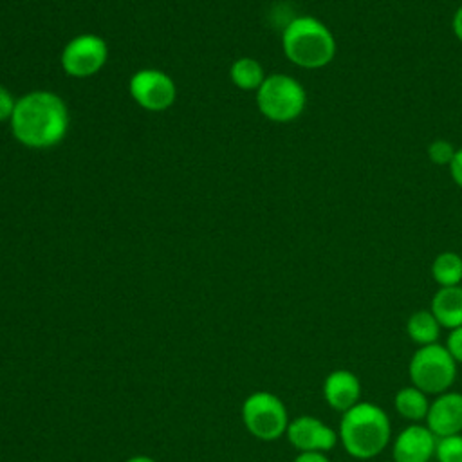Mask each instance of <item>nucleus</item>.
<instances>
[{
    "label": "nucleus",
    "mask_w": 462,
    "mask_h": 462,
    "mask_svg": "<svg viewBox=\"0 0 462 462\" xmlns=\"http://www.w3.org/2000/svg\"><path fill=\"white\" fill-rule=\"evenodd\" d=\"M9 121L13 135L23 146L51 148L69 130V110L58 94L32 90L16 101Z\"/></svg>",
    "instance_id": "nucleus-1"
},
{
    "label": "nucleus",
    "mask_w": 462,
    "mask_h": 462,
    "mask_svg": "<svg viewBox=\"0 0 462 462\" xmlns=\"http://www.w3.org/2000/svg\"><path fill=\"white\" fill-rule=\"evenodd\" d=\"M231 81L242 90H258L267 78L260 61L253 58H240L231 65Z\"/></svg>",
    "instance_id": "nucleus-17"
},
{
    "label": "nucleus",
    "mask_w": 462,
    "mask_h": 462,
    "mask_svg": "<svg viewBox=\"0 0 462 462\" xmlns=\"http://www.w3.org/2000/svg\"><path fill=\"white\" fill-rule=\"evenodd\" d=\"M440 323L437 318L431 314V310H417L408 318L406 323V332L413 343L419 346L437 343L440 336Z\"/></svg>",
    "instance_id": "nucleus-15"
},
{
    "label": "nucleus",
    "mask_w": 462,
    "mask_h": 462,
    "mask_svg": "<svg viewBox=\"0 0 462 462\" xmlns=\"http://www.w3.org/2000/svg\"><path fill=\"white\" fill-rule=\"evenodd\" d=\"M448 168H449V173H451V179L455 180V184L458 188H462V148H457L453 161L449 162Z\"/></svg>",
    "instance_id": "nucleus-22"
},
{
    "label": "nucleus",
    "mask_w": 462,
    "mask_h": 462,
    "mask_svg": "<svg viewBox=\"0 0 462 462\" xmlns=\"http://www.w3.org/2000/svg\"><path fill=\"white\" fill-rule=\"evenodd\" d=\"M411 384L426 395H440L451 388L457 377V361L449 350L439 343L424 345L415 350L410 359Z\"/></svg>",
    "instance_id": "nucleus-5"
},
{
    "label": "nucleus",
    "mask_w": 462,
    "mask_h": 462,
    "mask_svg": "<svg viewBox=\"0 0 462 462\" xmlns=\"http://www.w3.org/2000/svg\"><path fill=\"white\" fill-rule=\"evenodd\" d=\"M451 27H453V32H455L457 40L462 43V5L455 11V14H453V22H451Z\"/></svg>",
    "instance_id": "nucleus-24"
},
{
    "label": "nucleus",
    "mask_w": 462,
    "mask_h": 462,
    "mask_svg": "<svg viewBox=\"0 0 462 462\" xmlns=\"http://www.w3.org/2000/svg\"><path fill=\"white\" fill-rule=\"evenodd\" d=\"M426 426L437 439L462 433V393L444 392L430 402Z\"/></svg>",
    "instance_id": "nucleus-11"
},
{
    "label": "nucleus",
    "mask_w": 462,
    "mask_h": 462,
    "mask_svg": "<svg viewBox=\"0 0 462 462\" xmlns=\"http://www.w3.org/2000/svg\"><path fill=\"white\" fill-rule=\"evenodd\" d=\"M294 462H330L327 458L325 453H319V451H307V453H300Z\"/></svg>",
    "instance_id": "nucleus-23"
},
{
    "label": "nucleus",
    "mask_w": 462,
    "mask_h": 462,
    "mask_svg": "<svg viewBox=\"0 0 462 462\" xmlns=\"http://www.w3.org/2000/svg\"><path fill=\"white\" fill-rule=\"evenodd\" d=\"M289 442L300 451H319L325 453L332 449L337 442V433L327 426L323 420L312 415H300L292 419L285 431Z\"/></svg>",
    "instance_id": "nucleus-9"
},
{
    "label": "nucleus",
    "mask_w": 462,
    "mask_h": 462,
    "mask_svg": "<svg viewBox=\"0 0 462 462\" xmlns=\"http://www.w3.org/2000/svg\"><path fill=\"white\" fill-rule=\"evenodd\" d=\"M14 105H16V101L13 99L11 92L0 85V123L11 119Z\"/></svg>",
    "instance_id": "nucleus-21"
},
{
    "label": "nucleus",
    "mask_w": 462,
    "mask_h": 462,
    "mask_svg": "<svg viewBox=\"0 0 462 462\" xmlns=\"http://www.w3.org/2000/svg\"><path fill=\"white\" fill-rule=\"evenodd\" d=\"M283 54L301 69H323L336 56L332 31L314 16L292 18L282 34Z\"/></svg>",
    "instance_id": "nucleus-3"
},
{
    "label": "nucleus",
    "mask_w": 462,
    "mask_h": 462,
    "mask_svg": "<svg viewBox=\"0 0 462 462\" xmlns=\"http://www.w3.org/2000/svg\"><path fill=\"white\" fill-rule=\"evenodd\" d=\"M393 406L397 410V413L411 422H419V420H426L428 410H430V402L428 397L422 390L411 386H404L395 393L393 399Z\"/></svg>",
    "instance_id": "nucleus-14"
},
{
    "label": "nucleus",
    "mask_w": 462,
    "mask_h": 462,
    "mask_svg": "<svg viewBox=\"0 0 462 462\" xmlns=\"http://www.w3.org/2000/svg\"><path fill=\"white\" fill-rule=\"evenodd\" d=\"M108 60V45L101 36L79 34L61 52V67L69 76L88 78L99 72Z\"/></svg>",
    "instance_id": "nucleus-7"
},
{
    "label": "nucleus",
    "mask_w": 462,
    "mask_h": 462,
    "mask_svg": "<svg viewBox=\"0 0 462 462\" xmlns=\"http://www.w3.org/2000/svg\"><path fill=\"white\" fill-rule=\"evenodd\" d=\"M435 457L439 462H462V435L437 439Z\"/></svg>",
    "instance_id": "nucleus-18"
},
{
    "label": "nucleus",
    "mask_w": 462,
    "mask_h": 462,
    "mask_svg": "<svg viewBox=\"0 0 462 462\" xmlns=\"http://www.w3.org/2000/svg\"><path fill=\"white\" fill-rule=\"evenodd\" d=\"M455 152L457 148H453L451 143H448L446 139H437L428 146V159L437 166H449Z\"/></svg>",
    "instance_id": "nucleus-19"
},
{
    "label": "nucleus",
    "mask_w": 462,
    "mask_h": 462,
    "mask_svg": "<svg viewBox=\"0 0 462 462\" xmlns=\"http://www.w3.org/2000/svg\"><path fill=\"white\" fill-rule=\"evenodd\" d=\"M446 348L449 350V354L453 356V359L458 363H462V327H457L449 332L448 336V343Z\"/></svg>",
    "instance_id": "nucleus-20"
},
{
    "label": "nucleus",
    "mask_w": 462,
    "mask_h": 462,
    "mask_svg": "<svg viewBox=\"0 0 462 462\" xmlns=\"http://www.w3.org/2000/svg\"><path fill=\"white\" fill-rule=\"evenodd\" d=\"M323 397L332 410L345 413L361 402V383L350 370H334L325 377Z\"/></svg>",
    "instance_id": "nucleus-12"
},
{
    "label": "nucleus",
    "mask_w": 462,
    "mask_h": 462,
    "mask_svg": "<svg viewBox=\"0 0 462 462\" xmlns=\"http://www.w3.org/2000/svg\"><path fill=\"white\" fill-rule=\"evenodd\" d=\"M128 90L134 101L150 112H162L170 108L177 96L173 79L157 69L137 70L130 78Z\"/></svg>",
    "instance_id": "nucleus-8"
},
{
    "label": "nucleus",
    "mask_w": 462,
    "mask_h": 462,
    "mask_svg": "<svg viewBox=\"0 0 462 462\" xmlns=\"http://www.w3.org/2000/svg\"><path fill=\"white\" fill-rule=\"evenodd\" d=\"M258 110L274 123H289L301 116L307 105L303 85L289 74H271L256 90Z\"/></svg>",
    "instance_id": "nucleus-4"
},
{
    "label": "nucleus",
    "mask_w": 462,
    "mask_h": 462,
    "mask_svg": "<svg viewBox=\"0 0 462 462\" xmlns=\"http://www.w3.org/2000/svg\"><path fill=\"white\" fill-rule=\"evenodd\" d=\"M431 276L440 287H455L462 282V256L455 251H444L431 263Z\"/></svg>",
    "instance_id": "nucleus-16"
},
{
    "label": "nucleus",
    "mask_w": 462,
    "mask_h": 462,
    "mask_svg": "<svg viewBox=\"0 0 462 462\" xmlns=\"http://www.w3.org/2000/svg\"><path fill=\"white\" fill-rule=\"evenodd\" d=\"M437 437L428 426L410 424L393 440V462H430L435 457Z\"/></svg>",
    "instance_id": "nucleus-10"
},
{
    "label": "nucleus",
    "mask_w": 462,
    "mask_h": 462,
    "mask_svg": "<svg viewBox=\"0 0 462 462\" xmlns=\"http://www.w3.org/2000/svg\"><path fill=\"white\" fill-rule=\"evenodd\" d=\"M337 437L350 457L366 460L388 446L392 424L381 406L361 401L343 413Z\"/></svg>",
    "instance_id": "nucleus-2"
},
{
    "label": "nucleus",
    "mask_w": 462,
    "mask_h": 462,
    "mask_svg": "<svg viewBox=\"0 0 462 462\" xmlns=\"http://www.w3.org/2000/svg\"><path fill=\"white\" fill-rule=\"evenodd\" d=\"M430 310L440 327L449 330L462 327V287H440L431 298Z\"/></svg>",
    "instance_id": "nucleus-13"
},
{
    "label": "nucleus",
    "mask_w": 462,
    "mask_h": 462,
    "mask_svg": "<svg viewBox=\"0 0 462 462\" xmlns=\"http://www.w3.org/2000/svg\"><path fill=\"white\" fill-rule=\"evenodd\" d=\"M125 462H155V460L152 457H146V455H134Z\"/></svg>",
    "instance_id": "nucleus-25"
},
{
    "label": "nucleus",
    "mask_w": 462,
    "mask_h": 462,
    "mask_svg": "<svg viewBox=\"0 0 462 462\" xmlns=\"http://www.w3.org/2000/svg\"><path fill=\"white\" fill-rule=\"evenodd\" d=\"M245 430L260 440H276L285 435L289 413L283 401L271 392H254L242 404Z\"/></svg>",
    "instance_id": "nucleus-6"
},
{
    "label": "nucleus",
    "mask_w": 462,
    "mask_h": 462,
    "mask_svg": "<svg viewBox=\"0 0 462 462\" xmlns=\"http://www.w3.org/2000/svg\"><path fill=\"white\" fill-rule=\"evenodd\" d=\"M392 462H393V460H392Z\"/></svg>",
    "instance_id": "nucleus-26"
}]
</instances>
